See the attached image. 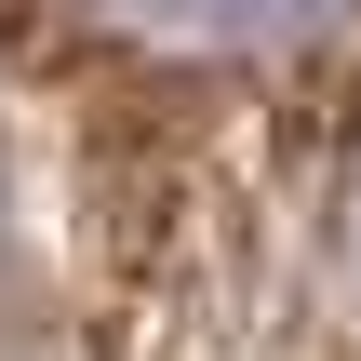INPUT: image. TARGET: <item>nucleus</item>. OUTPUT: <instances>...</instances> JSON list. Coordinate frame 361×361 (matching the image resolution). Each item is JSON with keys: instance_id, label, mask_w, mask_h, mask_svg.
<instances>
[{"instance_id": "f257e3e1", "label": "nucleus", "mask_w": 361, "mask_h": 361, "mask_svg": "<svg viewBox=\"0 0 361 361\" xmlns=\"http://www.w3.org/2000/svg\"><path fill=\"white\" fill-rule=\"evenodd\" d=\"M54 27L188 94H295L361 67V0H54Z\"/></svg>"}, {"instance_id": "f03ea898", "label": "nucleus", "mask_w": 361, "mask_h": 361, "mask_svg": "<svg viewBox=\"0 0 361 361\" xmlns=\"http://www.w3.org/2000/svg\"><path fill=\"white\" fill-rule=\"evenodd\" d=\"M335 268H348V295H361V161H348V214H335Z\"/></svg>"}]
</instances>
